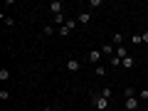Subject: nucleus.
I'll list each match as a JSON object with an SVG mask.
<instances>
[{"instance_id": "18", "label": "nucleus", "mask_w": 148, "mask_h": 111, "mask_svg": "<svg viewBox=\"0 0 148 111\" xmlns=\"http://www.w3.org/2000/svg\"><path fill=\"white\" fill-rule=\"evenodd\" d=\"M3 22H5V27H12V25H15V20H12V17H5V15H3Z\"/></svg>"}, {"instance_id": "8", "label": "nucleus", "mask_w": 148, "mask_h": 111, "mask_svg": "<svg viewBox=\"0 0 148 111\" xmlns=\"http://www.w3.org/2000/svg\"><path fill=\"white\" fill-rule=\"evenodd\" d=\"M59 35H62V37H69V35H72V27H69V25H62V27H59Z\"/></svg>"}, {"instance_id": "1", "label": "nucleus", "mask_w": 148, "mask_h": 111, "mask_svg": "<svg viewBox=\"0 0 148 111\" xmlns=\"http://www.w3.org/2000/svg\"><path fill=\"white\" fill-rule=\"evenodd\" d=\"M91 104H94L96 111H109V109H111V101L104 99L101 94H91Z\"/></svg>"}, {"instance_id": "6", "label": "nucleus", "mask_w": 148, "mask_h": 111, "mask_svg": "<svg viewBox=\"0 0 148 111\" xmlns=\"http://www.w3.org/2000/svg\"><path fill=\"white\" fill-rule=\"evenodd\" d=\"M86 59H89V64H96L101 59V49H91V52L86 54Z\"/></svg>"}, {"instance_id": "13", "label": "nucleus", "mask_w": 148, "mask_h": 111, "mask_svg": "<svg viewBox=\"0 0 148 111\" xmlns=\"http://www.w3.org/2000/svg\"><path fill=\"white\" fill-rule=\"evenodd\" d=\"M123 94H126V99H128V96H138V91L133 89V86H126V89H123Z\"/></svg>"}, {"instance_id": "19", "label": "nucleus", "mask_w": 148, "mask_h": 111, "mask_svg": "<svg viewBox=\"0 0 148 111\" xmlns=\"http://www.w3.org/2000/svg\"><path fill=\"white\" fill-rule=\"evenodd\" d=\"M0 99H3V101H8V99H10V91H8V89H3V91H0Z\"/></svg>"}, {"instance_id": "15", "label": "nucleus", "mask_w": 148, "mask_h": 111, "mask_svg": "<svg viewBox=\"0 0 148 111\" xmlns=\"http://www.w3.org/2000/svg\"><path fill=\"white\" fill-rule=\"evenodd\" d=\"M94 74H96V77H106V67H96Z\"/></svg>"}, {"instance_id": "14", "label": "nucleus", "mask_w": 148, "mask_h": 111, "mask_svg": "<svg viewBox=\"0 0 148 111\" xmlns=\"http://www.w3.org/2000/svg\"><path fill=\"white\" fill-rule=\"evenodd\" d=\"M42 32H45V37H49V35H54V27H52V25H45Z\"/></svg>"}, {"instance_id": "20", "label": "nucleus", "mask_w": 148, "mask_h": 111, "mask_svg": "<svg viewBox=\"0 0 148 111\" xmlns=\"http://www.w3.org/2000/svg\"><path fill=\"white\" fill-rule=\"evenodd\" d=\"M131 42H133V45H141L143 40H141V35H133V37H131Z\"/></svg>"}, {"instance_id": "21", "label": "nucleus", "mask_w": 148, "mask_h": 111, "mask_svg": "<svg viewBox=\"0 0 148 111\" xmlns=\"http://www.w3.org/2000/svg\"><path fill=\"white\" fill-rule=\"evenodd\" d=\"M89 8H101V0H89Z\"/></svg>"}, {"instance_id": "10", "label": "nucleus", "mask_w": 148, "mask_h": 111, "mask_svg": "<svg viewBox=\"0 0 148 111\" xmlns=\"http://www.w3.org/2000/svg\"><path fill=\"white\" fill-rule=\"evenodd\" d=\"M121 64H123V67H126V69H131V67H133V64H136V59H133V57H131V54H128V57H126V59H123V62H121Z\"/></svg>"}, {"instance_id": "5", "label": "nucleus", "mask_w": 148, "mask_h": 111, "mask_svg": "<svg viewBox=\"0 0 148 111\" xmlns=\"http://www.w3.org/2000/svg\"><path fill=\"white\" fill-rule=\"evenodd\" d=\"M77 22H79V25H89V22H91V12L89 10L79 12V15H77Z\"/></svg>"}, {"instance_id": "4", "label": "nucleus", "mask_w": 148, "mask_h": 111, "mask_svg": "<svg viewBox=\"0 0 148 111\" xmlns=\"http://www.w3.org/2000/svg\"><path fill=\"white\" fill-rule=\"evenodd\" d=\"M64 67H67L69 69V72H79V69H82V62H79V59H67V64H64Z\"/></svg>"}, {"instance_id": "12", "label": "nucleus", "mask_w": 148, "mask_h": 111, "mask_svg": "<svg viewBox=\"0 0 148 111\" xmlns=\"http://www.w3.org/2000/svg\"><path fill=\"white\" fill-rule=\"evenodd\" d=\"M8 79H10V69L3 67V69H0V82H8Z\"/></svg>"}, {"instance_id": "16", "label": "nucleus", "mask_w": 148, "mask_h": 111, "mask_svg": "<svg viewBox=\"0 0 148 111\" xmlns=\"http://www.w3.org/2000/svg\"><path fill=\"white\" fill-rule=\"evenodd\" d=\"M138 99H141V101H148V89H141V91H138Z\"/></svg>"}, {"instance_id": "11", "label": "nucleus", "mask_w": 148, "mask_h": 111, "mask_svg": "<svg viewBox=\"0 0 148 111\" xmlns=\"http://www.w3.org/2000/svg\"><path fill=\"white\" fill-rule=\"evenodd\" d=\"M101 96L111 101V96H114V91H111V86H104V89H101Z\"/></svg>"}, {"instance_id": "3", "label": "nucleus", "mask_w": 148, "mask_h": 111, "mask_svg": "<svg viewBox=\"0 0 148 111\" xmlns=\"http://www.w3.org/2000/svg\"><path fill=\"white\" fill-rule=\"evenodd\" d=\"M47 8H49V12H52V17H54V15H62V10H64V5L59 3V0H52Z\"/></svg>"}, {"instance_id": "22", "label": "nucleus", "mask_w": 148, "mask_h": 111, "mask_svg": "<svg viewBox=\"0 0 148 111\" xmlns=\"http://www.w3.org/2000/svg\"><path fill=\"white\" fill-rule=\"evenodd\" d=\"M141 40H143V45H148V30H146V32L141 35Z\"/></svg>"}, {"instance_id": "7", "label": "nucleus", "mask_w": 148, "mask_h": 111, "mask_svg": "<svg viewBox=\"0 0 148 111\" xmlns=\"http://www.w3.org/2000/svg\"><path fill=\"white\" fill-rule=\"evenodd\" d=\"M101 54H106V57H114V54H116V47H114V45H104V47H101Z\"/></svg>"}, {"instance_id": "23", "label": "nucleus", "mask_w": 148, "mask_h": 111, "mask_svg": "<svg viewBox=\"0 0 148 111\" xmlns=\"http://www.w3.org/2000/svg\"><path fill=\"white\" fill-rule=\"evenodd\" d=\"M42 111H62V109H57V106H45Z\"/></svg>"}, {"instance_id": "2", "label": "nucleus", "mask_w": 148, "mask_h": 111, "mask_svg": "<svg viewBox=\"0 0 148 111\" xmlns=\"http://www.w3.org/2000/svg\"><path fill=\"white\" fill-rule=\"evenodd\" d=\"M123 106H126L128 111H136L138 106H141V99H138V96H128V99L123 101Z\"/></svg>"}, {"instance_id": "17", "label": "nucleus", "mask_w": 148, "mask_h": 111, "mask_svg": "<svg viewBox=\"0 0 148 111\" xmlns=\"http://www.w3.org/2000/svg\"><path fill=\"white\" fill-rule=\"evenodd\" d=\"M109 62H111V67H121V59H119V57H116V54H114V57H111V59H109Z\"/></svg>"}, {"instance_id": "9", "label": "nucleus", "mask_w": 148, "mask_h": 111, "mask_svg": "<svg viewBox=\"0 0 148 111\" xmlns=\"http://www.w3.org/2000/svg\"><path fill=\"white\" fill-rule=\"evenodd\" d=\"M111 45H114V47H121V45H123V35H114Z\"/></svg>"}]
</instances>
